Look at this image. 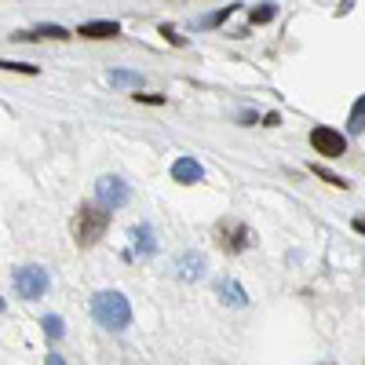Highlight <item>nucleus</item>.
<instances>
[{"instance_id": "nucleus-1", "label": "nucleus", "mask_w": 365, "mask_h": 365, "mask_svg": "<svg viewBox=\"0 0 365 365\" xmlns=\"http://www.w3.org/2000/svg\"><path fill=\"white\" fill-rule=\"evenodd\" d=\"M91 318H96L106 332H125L132 325V303H128V296L103 289V292L91 296Z\"/></svg>"}, {"instance_id": "nucleus-2", "label": "nucleus", "mask_w": 365, "mask_h": 365, "mask_svg": "<svg viewBox=\"0 0 365 365\" xmlns=\"http://www.w3.org/2000/svg\"><path fill=\"white\" fill-rule=\"evenodd\" d=\"M110 230V212L99 208L96 201H84L77 212H73V223H70V234L81 249H91L96 241Z\"/></svg>"}, {"instance_id": "nucleus-3", "label": "nucleus", "mask_w": 365, "mask_h": 365, "mask_svg": "<svg viewBox=\"0 0 365 365\" xmlns=\"http://www.w3.org/2000/svg\"><path fill=\"white\" fill-rule=\"evenodd\" d=\"M212 237H216V245H220L227 256H241V252L252 245L249 223H241V220H234V216H227V220H220L216 227H212Z\"/></svg>"}, {"instance_id": "nucleus-4", "label": "nucleus", "mask_w": 365, "mask_h": 365, "mask_svg": "<svg viewBox=\"0 0 365 365\" xmlns=\"http://www.w3.org/2000/svg\"><path fill=\"white\" fill-rule=\"evenodd\" d=\"M48 285H51V274H48L44 267H37V263L15 270V292H19L22 299H41V296L48 292Z\"/></svg>"}, {"instance_id": "nucleus-5", "label": "nucleus", "mask_w": 365, "mask_h": 365, "mask_svg": "<svg viewBox=\"0 0 365 365\" xmlns=\"http://www.w3.org/2000/svg\"><path fill=\"white\" fill-rule=\"evenodd\" d=\"M96 205L99 208H106V212H117L120 205H128V197H132V190H128V182L120 179V175H103L99 182H96Z\"/></svg>"}, {"instance_id": "nucleus-6", "label": "nucleus", "mask_w": 365, "mask_h": 365, "mask_svg": "<svg viewBox=\"0 0 365 365\" xmlns=\"http://www.w3.org/2000/svg\"><path fill=\"white\" fill-rule=\"evenodd\" d=\"M311 146L318 150L322 158H329V161H336V158H344V154H347V139H344V132L325 128V125L311 128Z\"/></svg>"}, {"instance_id": "nucleus-7", "label": "nucleus", "mask_w": 365, "mask_h": 365, "mask_svg": "<svg viewBox=\"0 0 365 365\" xmlns=\"http://www.w3.org/2000/svg\"><path fill=\"white\" fill-rule=\"evenodd\" d=\"M172 270H175V278H179V282H197L201 274L208 270V263H205V256L187 252V256H179V259L172 263Z\"/></svg>"}, {"instance_id": "nucleus-8", "label": "nucleus", "mask_w": 365, "mask_h": 365, "mask_svg": "<svg viewBox=\"0 0 365 365\" xmlns=\"http://www.w3.org/2000/svg\"><path fill=\"white\" fill-rule=\"evenodd\" d=\"M172 179L182 182V187H190V182H201L205 179V168L197 165V158H179L172 165Z\"/></svg>"}, {"instance_id": "nucleus-9", "label": "nucleus", "mask_w": 365, "mask_h": 365, "mask_svg": "<svg viewBox=\"0 0 365 365\" xmlns=\"http://www.w3.org/2000/svg\"><path fill=\"white\" fill-rule=\"evenodd\" d=\"M120 34V26L117 22H106V19H99V22H84L81 29H77V37L81 41H110V37H117Z\"/></svg>"}, {"instance_id": "nucleus-10", "label": "nucleus", "mask_w": 365, "mask_h": 365, "mask_svg": "<svg viewBox=\"0 0 365 365\" xmlns=\"http://www.w3.org/2000/svg\"><path fill=\"white\" fill-rule=\"evenodd\" d=\"M216 289H220V296H223V299L230 303V307H245V303H249L245 289H241V285H237L234 278H223V282H220Z\"/></svg>"}, {"instance_id": "nucleus-11", "label": "nucleus", "mask_w": 365, "mask_h": 365, "mask_svg": "<svg viewBox=\"0 0 365 365\" xmlns=\"http://www.w3.org/2000/svg\"><path fill=\"white\" fill-rule=\"evenodd\" d=\"M34 37H55V41H66V29H63V26H48V22H44V26H37V29H34V34H15L11 41H19V44H22V41H34Z\"/></svg>"}, {"instance_id": "nucleus-12", "label": "nucleus", "mask_w": 365, "mask_h": 365, "mask_svg": "<svg viewBox=\"0 0 365 365\" xmlns=\"http://www.w3.org/2000/svg\"><path fill=\"white\" fill-rule=\"evenodd\" d=\"M132 237H135V252L154 256V249H158V245H154V230H150L146 223H143V227H135V230H132Z\"/></svg>"}, {"instance_id": "nucleus-13", "label": "nucleus", "mask_w": 365, "mask_h": 365, "mask_svg": "<svg viewBox=\"0 0 365 365\" xmlns=\"http://www.w3.org/2000/svg\"><path fill=\"white\" fill-rule=\"evenodd\" d=\"M347 128H351L354 135H361V132H365V96H358V103L351 106V117H347Z\"/></svg>"}, {"instance_id": "nucleus-14", "label": "nucleus", "mask_w": 365, "mask_h": 365, "mask_svg": "<svg viewBox=\"0 0 365 365\" xmlns=\"http://www.w3.org/2000/svg\"><path fill=\"white\" fill-rule=\"evenodd\" d=\"M110 84H113V88H125V84H143V73H132V70H113V73H110Z\"/></svg>"}, {"instance_id": "nucleus-15", "label": "nucleus", "mask_w": 365, "mask_h": 365, "mask_svg": "<svg viewBox=\"0 0 365 365\" xmlns=\"http://www.w3.org/2000/svg\"><path fill=\"white\" fill-rule=\"evenodd\" d=\"M41 325H44V332H48L51 340H58V336H63V329H66L58 314H44V318H41Z\"/></svg>"}, {"instance_id": "nucleus-16", "label": "nucleus", "mask_w": 365, "mask_h": 365, "mask_svg": "<svg viewBox=\"0 0 365 365\" xmlns=\"http://www.w3.org/2000/svg\"><path fill=\"white\" fill-rule=\"evenodd\" d=\"M274 15H278V8H274V4H259V8H252V11H249V19H252V22H270Z\"/></svg>"}, {"instance_id": "nucleus-17", "label": "nucleus", "mask_w": 365, "mask_h": 365, "mask_svg": "<svg viewBox=\"0 0 365 365\" xmlns=\"http://www.w3.org/2000/svg\"><path fill=\"white\" fill-rule=\"evenodd\" d=\"M311 168H314V175H318V179L332 182V187H347V179H340L336 172H329V168H322V165H311Z\"/></svg>"}, {"instance_id": "nucleus-18", "label": "nucleus", "mask_w": 365, "mask_h": 365, "mask_svg": "<svg viewBox=\"0 0 365 365\" xmlns=\"http://www.w3.org/2000/svg\"><path fill=\"white\" fill-rule=\"evenodd\" d=\"M0 70H8V73H29V77L37 73V66H29V63H8V58L0 63Z\"/></svg>"}, {"instance_id": "nucleus-19", "label": "nucleus", "mask_w": 365, "mask_h": 365, "mask_svg": "<svg viewBox=\"0 0 365 365\" xmlns=\"http://www.w3.org/2000/svg\"><path fill=\"white\" fill-rule=\"evenodd\" d=\"M135 103H150V106H161V103H165V96H139V91H135Z\"/></svg>"}, {"instance_id": "nucleus-20", "label": "nucleus", "mask_w": 365, "mask_h": 365, "mask_svg": "<svg viewBox=\"0 0 365 365\" xmlns=\"http://www.w3.org/2000/svg\"><path fill=\"white\" fill-rule=\"evenodd\" d=\"M48 365H66V361L58 358V354H48Z\"/></svg>"}, {"instance_id": "nucleus-21", "label": "nucleus", "mask_w": 365, "mask_h": 365, "mask_svg": "<svg viewBox=\"0 0 365 365\" xmlns=\"http://www.w3.org/2000/svg\"><path fill=\"white\" fill-rule=\"evenodd\" d=\"M354 230H358V234H365V220H354Z\"/></svg>"}, {"instance_id": "nucleus-22", "label": "nucleus", "mask_w": 365, "mask_h": 365, "mask_svg": "<svg viewBox=\"0 0 365 365\" xmlns=\"http://www.w3.org/2000/svg\"><path fill=\"white\" fill-rule=\"evenodd\" d=\"M4 307H8V303H4V299H0V311H4Z\"/></svg>"}, {"instance_id": "nucleus-23", "label": "nucleus", "mask_w": 365, "mask_h": 365, "mask_svg": "<svg viewBox=\"0 0 365 365\" xmlns=\"http://www.w3.org/2000/svg\"><path fill=\"white\" fill-rule=\"evenodd\" d=\"M325 365H329V361H325Z\"/></svg>"}]
</instances>
